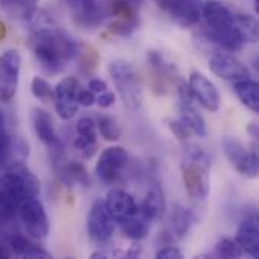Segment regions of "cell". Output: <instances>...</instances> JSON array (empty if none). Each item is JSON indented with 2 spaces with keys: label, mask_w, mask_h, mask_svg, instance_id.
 <instances>
[{
  "label": "cell",
  "mask_w": 259,
  "mask_h": 259,
  "mask_svg": "<svg viewBox=\"0 0 259 259\" xmlns=\"http://www.w3.org/2000/svg\"><path fill=\"white\" fill-rule=\"evenodd\" d=\"M24 21L29 26V47L41 68L50 74L64 71L68 62L77 56L79 44L39 8L27 15Z\"/></svg>",
  "instance_id": "1"
},
{
  "label": "cell",
  "mask_w": 259,
  "mask_h": 259,
  "mask_svg": "<svg viewBox=\"0 0 259 259\" xmlns=\"http://www.w3.org/2000/svg\"><path fill=\"white\" fill-rule=\"evenodd\" d=\"M202 17L208 27L206 39L209 42L226 52H238L243 49L244 42L234 24V12L228 6L217 0H209L202 5Z\"/></svg>",
  "instance_id": "2"
},
{
  "label": "cell",
  "mask_w": 259,
  "mask_h": 259,
  "mask_svg": "<svg viewBox=\"0 0 259 259\" xmlns=\"http://www.w3.org/2000/svg\"><path fill=\"white\" fill-rule=\"evenodd\" d=\"M181 171L187 194L197 202L206 200L211 191V159L208 153L200 147L187 149Z\"/></svg>",
  "instance_id": "3"
},
{
  "label": "cell",
  "mask_w": 259,
  "mask_h": 259,
  "mask_svg": "<svg viewBox=\"0 0 259 259\" xmlns=\"http://www.w3.org/2000/svg\"><path fill=\"white\" fill-rule=\"evenodd\" d=\"M0 190L20 208L21 203L39 196L41 184L39 179L21 162L8 167L0 178Z\"/></svg>",
  "instance_id": "4"
},
{
  "label": "cell",
  "mask_w": 259,
  "mask_h": 259,
  "mask_svg": "<svg viewBox=\"0 0 259 259\" xmlns=\"http://www.w3.org/2000/svg\"><path fill=\"white\" fill-rule=\"evenodd\" d=\"M109 73L126 108L138 111L143 103V91L134 67L124 59H115L109 64Z\"/></svg>",
  "instance_id": "5"
},
{
  "label": "cell",
  "mask_w": 259,
  "mask_h": 259,
  "mask_svg": "<svg viewBox=\"0 0 259 259\" xmlns=\"http://www.w3.org/2000/svg\"><path fill=\"white\" fill-rule=\"evenodd\" d=\"M222 149L231 162V165L246 178H256L258 176V152L253 146L247 149L240 140L235 137L226 135L222 138Z\"/></svg>",
  "instance_id": "6"
},
{
  "label": "cell",
  "mask_w": 259,
  "mask_h": 259,
  "mask_svg": "<svg viewBox=\"0 0 259 259\" xmlns=\"http://www.w3.org/2000/svg\"><path fill=\"white\" fill-rule=\"evenodd\" d=\"M24 232L33 240H44L49 235L50 223L44 205L38 199H30L20 205L17 211Z\"/></svg>",
  "instance_id": "7"
},
{
  "label": "cell",
  "mask_w": 259,
  "mask_h": 259,
  "mask_svg": "<svg viewBox=\"0 0 259 259\" xmlns=\"http://www.w3.org/2000/svg\"><path fill=\"white\" fill-rule=\"evenodd\" d=\"M21 70V55L9 49L0 55V102L9 103L18 90Z\"/></svg>",
  "instance_id": "8"
},
{
  "label": "cell",
  "mask_w": 259,
  "mask_h": 259,
  "mask_svg": "<svg viewBox=\"0 0 259 259\" xmlns=\"http://www.w3.org/2000/svg\"><path fill=\"white\" fill-rule=\"evenodd\" d=\"M73 14V20L83 29L97 27L108 15V0H64Z\"/></svg>",
  "instance_id": "9"
},
{
  "label": "cell",
  "mask_w": 259,
  "mask_h": 259,
  "mask_svg": "<svg viewBox=\"0 0 259 259\" xmlns=\"http://www.w3.org/2000/svg\"><path fill=\"white\" fill-rule=\"evenodd\" d=\"M127 152L120 147H108L100 153V158L96 164L97 178L105 184H115L120 181L123 175V168L127 164Z\"/></svg>",
  "instance_id": "10"
},
{
  "label": "cell",
  "mask_w": 259,
  "mask_h": 259,
  "mask_svg": "<svg viewBox=\"0 0 259 259\" xmlns=\"http://www.w3.org/2000/svg\"><path fill=\"white\" fill-rule=\"evenodd\" d=\"M87 229L91 241L97 244H105L112 238L115 231V222L108 212L103 200H96L93 203L87 219Z\"/></svg>",
  "instance_id": "11"
},
{
  "label": "cell",
  "mask_w": 259,
  "mask_h": 259,
  "mask_svg": "<svg viewBox=\"0 0 259 259\" xmlns=\"http://www.w3.org/2000/svg\"><path fill=\"white\" fill-rule=\"evenodd\" d=\"M30 120L38 140L58 158L64 153V144L58 137L52 115L41 108H33L30 112Z\"/></svg>",
  "instance_id": "12"
},
{
  "label": "cell",
  "mask_w": 259,
  "mask_h": 259,
  "mask_svg": "<svg viewBox=\"0 0 259 259\" xmlns=\"http://www.w3.org/2000/svg\"><path fill=\"white\" fill-rule=\"evenodd\" d=\"M209 68L215 76L231 82L250 77L249 68L241 61H238L234 55L228 52H222V49H217L211 53Z\"/></svg>",
  "instance_id": "13"
},
{
  "label": "cell",
  "mask_w": 259,
  "mask_h": 259,
  "mask_svg": "<svg viewBox=\"0 0 259 259\" xmlns=\"http://www.w3.org/2000/svg\"><path fill=\"white\" fill-rule=\"evenodd\" d=\"M188 88L196 102L209 112H217L222 105V96L212 80L199 71H193L188 77Z\"/></svg>",
  "instance_id": "14"
},
{
  "label": "cell",
  "mask_w": 259,
  "mask_h": 259,
  "mask_svg": "<svg viewBox=\"0 0 259 259\" xmlns=\"http://www.w3.org/2000/svg\"><path fill=\"white\" fill-rule=\"evenodd\" d=\"M156 3L182 27L197 24L202 17V0H156Z\"/></svg>",
  "instance_id": "15"
},
{
  "label": "cell",
  "mask_w": 259,
  "mask_h": 259,
  "mask_svg": "<svg viewBox=\"0 0 259 259\" xmlns=\"http://www.w3.org/2000/svg\"><path fill=\"white\" fill-rule=\"evenodd\" d=\"M79 82L76 77L68 76L64 77L56 87H55V108L58 115L62 120H71L77 114V91H79Z\"/></svg>",
  "instance_id": "16"
},
{
  "label": "cell",
  "mask_w": 259,
  "mask_h": 259,
  "mask_svg": "<svg viewBox=\"0 0 259 259\" xmlns=\"http://www.w3.org/2000/svg\"><path fill=\"white\" fill-rule=\"evenodd\" d=\"M103 203H105L108 212L111 214V217L114 219V222H117V223L123 222L138 212V203L135 202L134 196L121 188H112L108 193L106 200Z\"/></svg>",
  "instance_id": "17"
},
{
  "label": "cell",
  "mask_w": 259,
  "mask_h": 259,
  "mask_svg": "<svg viewBox=\"0 0 259 259\" xmlns=\"http://www.w3.org/2000/svg\"><path fill=\"white\" fill-rule=\"evenodd\" d=\"M235 241L241 247L243 253H247L252 258H259V225L258 215L255 212L241 222Z\"/></svg>",
  "instance_id": "18"
},
{
  "label": "cell",
  "mask_w": 259,
  "mask_h": 259,
  "mask_svg": "<svg viewBox=\"0 0 259 259\" xmlns=\"http://www.w3.org/2000/svg\"><path fill=\"white\" fill-rule=\"evenodd\" d=\"M138 212L150 223L162 219L165 212V197L162 187L158 182H153L150 185L143 203L138 205Z\"/></svg>",
  "instance_id": "19"
},
{
  "label": "cell",
  "mask_w": 259,
  "mask_h": 259,
  "mask_svg": "<svg viewBox=\"0 0 259 259\" xmlns=\"http://www.w3.org/2000/svg\"><path fill=\"white\" fill-rule=\"evenodd\" d=\"M56 159H58L56 161L58 173L67 187H76V185L87 187L90 184V175L83 164L77 161H61V156H58Z\"/></svg>",
  "instance_id": "20"
},
{
  "label": "cell",
  "mask_w": 259,
  "mask_h": 259,
  "mask_svg": "<svg viewBox=\"0 0 259 259\" xmlns=\"http://www.w3.org/2000/svg\"><path fill=\"white\" fill-rule=\"evenodd\" d=\"M197 217L196 214L185 206L176 205L171 214V225H170V232L176 240H182L188 235L191 228L196 225Z\"/></svg>",
  "instance_id": "21"
},
{
  "label": "cell",
  "mask_w": 259,
  "mask_h": 259,
  "mask_svg": "<svg viewBox=\"0 0 259 259\" xmlns=\"http://www.w3.org/2000/svg\"><path fill=\"white\" fill-rule=\"evenodd\" d=\"M179 120L191 131L193 135L203 138L206 135V124L194 102H179Z\"/></svg>",
  "instance_id": "22"
},
{
  "label": "cell",
  "mask_w": 259,
  "mask_h": 259,
  "mask_svg": "<svg viewBox=\"0 0 259 259\" xmlns=\"http://www.w3.org/2000/svg\"><path fill=\"white\" fill-rule=\"evenodd\" d=\"M118 226H120V232L123 234V237L131 241L144 240L150 231V222H147L140 212H137L135 215L123 222H118Z\"/></svg>",
  "instance_id": "23"
},
{
  "label": "cell",
  "mask_w": 259,
  "mask_h": 259,
  "mask_svg": "<svg viewBox=\"0 0 259 259\" xmlns=\"http://www.w3.org/2000/svg\"><path fill=\"white\" fill-rule=\"evenodd\" d=\"M234 91L241 100V103L252 112H259V85L249 79H241L234 82Z\"/></svg>",
  "instance_id": "24"
},
{
  "label": "cell",
  "mask_w": 259,
  "mask_h": 259,
  "mask_svg": "<svg viewBox=\"0 0 259 259\" xmlns=\"http://www.w3.org/2000/svg\"><path fill=\"white\" fill-rule=\"evenodd\" d=\"M234 24L243 42L253 44L258 41V20L255 17L247 14H234Z\"/></svg>",
  "instance_id": "25"
},
{
  "label": "cell",
  "mask_w": 259,
  "mask_h": 259,
  "mask_svg": "<svg viewBox=\"0 0 259 259\" xmlns=\"http://www.w3.org/2000/svg\"><path fill=\"white\" fill-rule=\"evenodd\" d=\"M38 0H0V8L9 12L12 17H18L26 20L38 6Z\"/></svg>",
  "instance_id": "26"
},
{
  "label": "cell",
  "mask_w": 259,
  "mask_h": 259,
  "mask_svg": "<svg viewBox=\"0 0 259 259\" xmlns=\"http://www.w3.org/2000/svg\"><path fill=\"white\" fill-rule=\"evenodd\" d=\"M79 58V70L85 74V76H90L91 73H94V70L97 68V64H99V55L97 52L93 49V47H79V52H77V56Z\"/></svg>",
  "instance_id": "27"
},
{
  "label": "cell",
  "mask_w": 259,
  "mask_h": 259,
  "mask_svg": "<svg viewBox=\"0 0 259 259\" xmlns=\"http://www.w3.org/2000/svg\"><path fill=\"white\" fill-rule=\"evenodd\" d=\"M97 129H99L100 135L103 137V140H106V141H118L121 137V129H120L117 120L109 115H102L97 120Z\"/></svg>",
  "instance_id": "28"
},
{
  "label": "cell",
  "mask_w": 259,
  "mask_h": 259,
  "mask_svg": "<svg viewBox=\"0 0 259 259\" xmlns=\"http://www.w3.org/2000/svg\"><path fill=\"white\" fill-rule=\"evenodd\" d=\"M74 149L83 159H91L97 152V135H79L74 140Z\"/></svg>",
  "instance_id": "29"
},
{
  "label": "cell",
  "mask_w": 259,
  "mask_h": 259,
  "mask_svg": "<svg viewBox=\"0 0 259 259\" xmlns=\"http://www.w3.org/2000/svg\"><path fill=\"white\" fill-rule=\"evenodd\" d=\"M30 90H32V94L38 100H42V102L55 100V88H52V85L44 77L35 76L30 83Z\"/></svg>",
  "instance_id": "30"
},
{
  "label": "cell",
  "mask_w": 259,
  "mask_h": 259,
  "mask_svg": "<svg viewBox=\"0 0 259 259\" xmlns=\"http://www.w3.org/2000/svg\"><path fill=\"white\" fill-rule=\"evenodd\" d=\"M215 255L220 258H241L243 256V250L238 246V243L235 240L231 238H223L222 241L217 243L215 246Z\"/></svg>",
  "instance_id": "31"
},
{
  "label": "cell",
  "mask_w": 259,
  "mask_h": 259,
  "mask_svg": "<svg viewBox=\"0 0 259 259\" xmlns=\"http://www.w3.org/2000/svg\"><path fill=\"white\" fill-rule=\"evenodd\" d=\"M76 132L79 135H97V123L91 117H82L76 123Z\"/></svg>",
  "instance_id": "32"
},
{
  "label": "cell",
  "mask_w": 259,
  "mask_h": 259,
  "mask_svg": "<svg viewBox=\"0 0 259 259\" xmlns=\"http://www.w3.org/2000/svg\"><path fill=\"white\" fill-rule=\"evenodd\" d=\"M168 123V127H170V131L175 134V137L179 140V141H187L193 134H191V131L178 118V120H168L167 121Z\"/></svg>",
  "instance_id": "33"
},
{
  "label": "cell",
  "mask_w": 259,
  "mask_h": 259,
  "mask_svg": "<svg viewBox=\"0 0 259 259\" xmlns=\"http://www.w3.org/2000/svg\"><path fill=\"white\" fill-rule=\"evenodd\" d=\"M156 258L158 259H181L184 258V253L181 252V249H178L173 244H165L164 247H161L156 252Z\"/></svg>",
  "instance_id": "34"
},
{
  "label": "cell",
  "mask_w": 259,
  "mask_h": 259,
  "mask_svg": "<svg viewBox=\"0 0 259 259\" xmlns=\"http://www.w3.org/2000/svg\"><path fill=\"white\" fill-rule=\"evenodd\" d=\"M96 94L91 91V90H79L77 91V97H76V100H77V105H80V106H85V108H90V106H93L94 103H96Z\"/></svg>",
  "instance_id": "35"
},
{
  "label": "cell",
  "mask_w": 259,
  "mask_h": 259,
  "mask_svg": "<svg viewBox=\"0 0 259 259\" xmlns=\"http://www.w3.org/2000/svg\"><path fill=\"white\" fill-rule=\"evenodd\" d=\"M96 103L100 108H109V106H112L115 103V94L106 90V91L99 94V97L96 99Z\"/></svg>",
  "instance_id": "36"
},
{
  "label": "cell",
  "mask_w": 259,
  "mask_h": 259,
  "mask_svg": "<svg viewBox=\"0 0 259 259\" xmlns=\"http://www.w3.org/2000/svg\"><path fill=\"white\" fill-rule=\"evenodd\" d=\"M24 258H30V259H36V258H42V259H49L52 258V255L47 252V250H44V249H41L39 246H36V244H32L30 246V249L26 252V255H24Z\"/></svg>",
  "instance_id": "37"
},
{
  "label": "cell",
  "mask_w": 259,
  "mask_h": 259,
  "mask_svg": "<svg viewBox=\"0 0 259 259\" xmlns=\"http://www.w3.org/2000/svg\"><path fill=\"white\" fill-rule=\"evenodd\" d=\"M88 90H91L94 94H100V93H103V91L108 90V83L105 80L96 77V79H91L88 82Z\"/></svg>",
  "instance_id": "38"
},
{
  "label": "cell",
  "mask_w": 259,
  "mask_h": 259,
  "mask_svg": "<svg viewBox=\"0 0 259 259\" xmlns=\"http://www.w3.org/2000/svg\"><path fill=\"white\" fill-rule=\"evenodd\" d=\"M140 255H141V247H140V246H137V244H135V246H132V247H131V250L126 253V256H127V258H138Z\"/></svg>",
  "instance_id": "39"
},
{
  "label": "cell",
  "mask_w": 259,
  "mask_h": 259,
  "mask_svg": "<svg viewBox=\"0 0 259 259\" xmlns=\"http://www.w3.org/2000/svg\"><path fill=\"white\" fill-rule=\"evenodd\" d=\"M11 250L8 246H5L3 243H0V259L2 258H11Z\"/></svg>",
  "instance_id": "40"
},
{
  "label": "cell",
  "mask_w": 259,
  "mask_h": 259,
  "mask_svg": "<svg viewBox=\"0 0 259 259\" xmlns=\"http://www.w3.org/2000/svg\"><path fill=\"white\" fill-rule=\"evenodd\" d=\"M249 134L253 140H258V124L256 123H250L249 124Z\"/></svg>",
  "instance_id": "41"
},
{
  "label": "cell",
  "mask_w": 259,
  "mask_h": 259,
  "mask_svg": "<svg viewBox=\"0 0 259 259\" xmlns=\"http://www.w3.org/2000/svg\"><path fill=\"white\" fill-rule=\"evenodd\" d=\"M123 2H126V3H129V5L135 6L137 9H141V6H143V3H144V0H123Z\"/></svg>",
  "instance_id": "42"
},
{
  "label": "cell",
  "mask_w": 259,
  "mask_h": 259,
  "mask_svg": "<svg viewBox=\"0 0 259 259\" xmlns=\"http://www.w3.org/2000/svg\"><path fill=\"white\" fill-rule=\"evenodd\" d=\"M5 36H6V26L3 21H0V41L5 39Z\"/></svg>",
  "instance_id": "43"
},
{
  "label": "cell",
  "mask_w": 259,
  "mask_h": 259,
  "mask_svg": "<svg viewBox=\"0 0 259 259\" xmlns=\"http://www.w3.org/2000/svg\"><path fill=\"white\" fill-rule=\"evenodd\" d=\"M91 258H106V253H103V252H94L91 255Z\"/></svg>",
  "instance_id": "44"
},
{
  "label": "cell",
  "mask_w": 259,
  "mask_h": 259,
  "mask_svg": "<svg viewBox=\"0 0 259 259\" xmlns=\"http://www.w3.org/2000/svg\"><path fill=\"white\" fill-rule=\"evenodd\" d=\"M3 127H5V115L0 109V129H3Z\"/></svg>",
  "instance_id": "45"
}]
</instances>
